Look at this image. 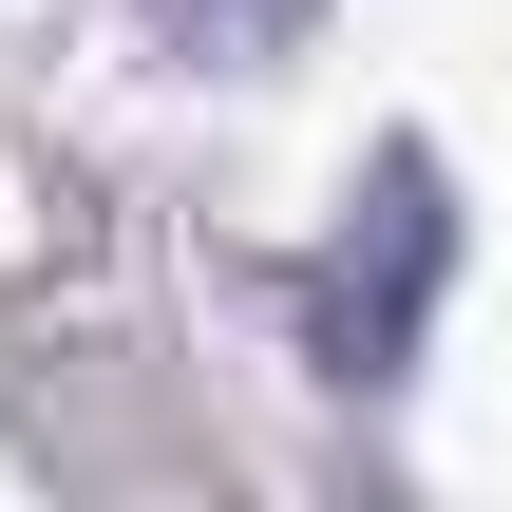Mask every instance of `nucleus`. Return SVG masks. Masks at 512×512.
<instances>
[{"label":"nucleus","instance_id":"1","mask_svg":"<svg viewBox=\"0 0 512 512\" xmlns=\"http://www.w3.org/2000/svg\"><path fill=\"white\" fill-rule=\"evenodd\" d=\"M171 19H190L209 57H266V38H304V0H171Z\"/></svg>","mask_w":512,"mask_h":512}]
</instances>
